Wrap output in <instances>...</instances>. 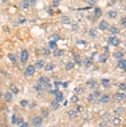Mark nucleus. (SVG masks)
I'll use <instances>...</instances> for the list:
<instances>
[{
	"label": "nucleus",
	"instance_id": "1",
	"mask_svg": "<svg viewBox=\"0 0 126 127\" xmlns=\"http://www.w3.org/2000/svg\"><path fill=\"white\" fill-rule=\"evenodd\" d=\"M100 97H101V93L100 92H94V93H92L88 96V102H91V103H95V102H99V100H100Z\"/></svg>",
	"mask_w": 126,
	"mask_h": 127
},
{
	"label": "nucleus",
	"instance_id": "2",
	"mask_svg": "<svg viewBox=\"0 0 126 127\" xmlns=\"http://www.w3.org/2000/svg\"><path fill=\"white\" fill-rule=\"evenodd\" d=\"M36 67L35 65H28L27 69H25V71H24V75L27 77H31L35 75V72H36Z\"/></svg>",
	"mask_w": 126,
	"mask_h": 127
},
{
	"label": "nucleus",
	"instance_id": "3",
	"mask_svg": "<svg viewBox=\"0 0 126 127\" xmlns=\"http://www.w3.org/2000/svg\"><path fill=\"white\" fill-rule=\"evenodd\" d=\"M43 123H44V119L40 116H36L32 119V124H33V126H36V127H40L43 125Z\"/></svg>",
	"mask_w": 126,
	"mask_h": 127
},
{
	"label": "nucleus",
	"instance_id": "4",
	"mask_svg": "<svg viewBox=\"0 0 126 127\" xmlns=\"http://www.w3.org/2000/svg\"><path fill=\"white\" fill-rule=\"evenodd\" d=\"M29 60V52L27 49H23L22 53H21V63L22 64H25Z\"/></svg>",
	"mask_w": 126,
	"mask_h": 127
},
{
	"label": "nucleus",
	"instance_id": "5",
	"mask_svg": "<svg viewBox=\"0 0 126 127\" xmlns=\"http://www.w3.org/2000/svg\"><path fill=\"white\" fill-rule=\"evenodd\" d=\"M109 44L112 45V46H118L120 44V40H119V38H117L116 36H111L109 38Z\"/></svg>",
	"mask_w": 126,
	"mask_h": 127
},
{
	"label": "nucleus",
	"instance_id": "6",
	"mask_svg": "<svg viewBox=\"0 0 126 127\" xmlns=\"http://www.w3.org/2000/svg\"><path fill=\"white\" fill-rule=\"evenodd\" d=\"M109 24L107 21H104V20H102L101 22L99 23V29L101 30V31H106V30H109Z\"/></svg>",
	"mask_w": 126,
	"mask_h": 127
},
{
	"label": "nucleus",
	"instance_id": "7",
	"mask_svg": "<svg viewBox=\"0 0 126 127\" xmlns=\"http://www.w3.org/2000/svg\"><path fill=\"white\" fill-rule=\"evenodd\" d=\"M114 100L116 102H122L125 100V94L123 93H116L114 95Z\"/></svg>",
	"mask_w": 126,
	"mask_h": 127
},
{
	"label": "nucleus",
	"instance_id": "8",
	"mask_svg": "<svg viewBox=\"0 0 126 127\" xmlns=\"http://www.w3.org/2000/svg\"><path fill=\"white\" fill-rule=\"evenodd\" d=\"M61 23L64 24V25H70V24H72V21L69 16H65L64 15V16L61 17Z\"/></svg>",
	"mask_w": 126,
	"mask_h": 127
},
{
	"label": "nucleus",
	"instance_id": "9",
	"mask_svg": "<svg viewBox=\"0 0 126 127\" xmlns=\"http://www.w3.org/2000/svg\"><path fill=\"white\" fill-rule=\"evenodd\" d=\"M87 86L90 87V88H96L98 87V81L96 80H94V79H90V80H87Z\"/></svg>",
	"mask_w": 126,
	"mask_h": 127
},
{
	"label": "nucleus",
	"instance_id": "10",
	"mask_svg": "<svg viewBox=\"0 0 126 127\" xmlns=\"http://www.w3.org/2000/svg\"><path fill=\"white\" fill-rule=\"evenodd\" d=\"M117 16H118L117 10H114V9H111V10H109V12H108V17H109V18H111V20H115V18H117Z\"/></svg>",
	"mask_w": 126,
	"mask_h": 127
},
{
	"label": "nucleus",
	"instance_id": "11",
	"mask_svg": "<svg viewBox=\"0 0 126 127\" xmlns=\"http://www.w3.org/2000/svg\"><path fill=\"white\" fill-rule=\"evenodd\" d=\"M21 7H22V9H24V10H28V9L31 7V4H30L29 0H24V1H22Z\"/></svg>",
	"mask_w": 126,
	"mask_h": 127
},
{
	"label": "nucleus",
	"instance_id": "12",
	"mask_svg": "<svg viewBox=\"0 0 126 127\" xmlns=\"http://www.w3.org/2000/svg\"><path fill=\"white\" fill-rule=\"evenodd\" d=\"M99 102H101V103H109L110 102V96L109 95H101Z\"/></svg>",
	"mask_w": 126,
	"mask_h": 127
},
{
	"label": "nucleus",
	"instance_id": "13",
	"mask_svg": "<svg viewBox=\"0 0 126 127\" xmlns=\"http://www.w3.org/2000/svg\"><path fill=\"white\" fill-rule=\"evenodd\" d=\"M4 97H5V100L7 102H12L13 101V93L9 91V92H6L5 95H4Z\"/></svg>",
	"mask_w": 126,
	"mask_h": 127
},
{
	"label": "nucleus",
	"instance_id": "14",
	"mask_svg": "<svg viewBox=\"0 0 126 127\" xmlns=\"http://www.w3.org/2000/svg\"><path fill=\"white\" fill-rule=\"evenodd\" d=\"M46 65V63H45V60H38L37 61V63H36V68H38V69H43L44 67Z\"/></svg>",
	"mask_w": 126,
	"mask_h": 127
},
{
	"label": "nucleus",
	"instance_id": "15",
	"mask_svg": "<svg viewBox=\"0 0 126 127\" xmlns=\"http://www.w3.org/2000/svg\"><path fill=\"white\" fill-rule=\"evenodd\" d=\"M39 83H40V84H43L44 86H46V85L49 84V79H48L47 77L43 76V77H40V78H39Z\"/></svg>",
	"mask_w": 126,
	"mask_h": 127
},
{
	"label": "nucleus",
	"instance_id": "16",
	"mask_svg": "<svg viewBox=\"0 0 126 127\" xmlns=\"http://www.w3.org/2000/svg\"><path fill=\"white\" fill-rule=\"evenodd\" d=\"M33 88L36 89L37 92H43L45 87H44V85H43V84H40V83H38V84H36V85H35V87H33Z\"/></svg>",
	"mask_w": 126,
	"mask_h": 127
},
{
	"label": "nucleus",
	"instance_id": "17",
	"mask_svg": "<svg viewBox=\"0 0 126 127\" xmlns=\"http://www.w3.org/2000/svg\"><path fill=\"white\" fill-rule=\"evenodd\" d=\"M63 54H64V52L62 49H54V53H53V55H54L55 57H60V56H62Z\"/></svg>",
	"mask_w": 126,
	"mask_h": 127
},
{
	"label": "nucleus",
	"instance_id": "18",
	"mask_svg": "<svg viewBox=\"0 0 126 127\" xmlns=\"http://www.w3.org/2000/svg\"><path fill=\"white\" fill-rule=\"evenodd\" d=\"M117 67L119 69H123V70H124V69H125V67H126V60H119Z\"/></svg>",
	"mask_w": 126,
	"mask_h": 127
},
{
	"label": "nucleus",
	"instance_id": "19",
	"mask_svg": "<svg viewBox=\"0 0 126 127\" xmlns=\"http://www.w3.org/2000/svg\"><path fill=\"white\" fill-rule=\"evenodd\" d=\"M55 97H56V101L59 102V103H61V102L63 101V99H64V97H63V94L61 93L60 91H59V92H57V94L55 95Z\"/></svg>",
	"mask_w": 126,
	"mask_h": 127
},
{
	"label": "nucleus",
	"instance_id": "20",
	"mask_svg": "<svg viewBox=\"0 0 126 127\" xmlns=\"http://www.w3.org/2000/svg\"><path fill=\"white\" fill-rule=\"evenodd\" d=\"M75 68V62H68L67 63V65H65V70L67 71H70V70H72V69Z\"/></svg>",
	"mask_w": 126,
	"mask_h": 127
},
{
	"label": "nucleus",
	"instance_id": "21",
	"mask_svg": "<svg viewBox=\"0 0 126 127\" xmlns=\"http://www.w3.org/2000/svg\"><path fill=\"white\" fill-rule=\"evenodd\" d=\"M54 69H55V64H54V63H49V64L45 65V70H46V71H48V72H49V71H53Z\"/></svg>",
	"mask_w": 126,
	"mask_h": 127
},
{
	"label": "nucleus",
	"instance_id": "22",
	"mask_svg": "<svg viewBox=\"0 0 126 127\" xmlns=\"http://www.w3.org/2000/svg\"><path fill=\"white\" fill-rule=\"evenodd\" d=\"M56 41H54V40H51V41L48 42V48L49 49H56Z\"/></svg>",
	"mask_w": 126,
	"mask_h": 127
},
{
	"label": "nucleus",
	"instance_id": "23",
	"mask_svg": "<svg viewBox=\"0 0 126 127\" xmlns=\"http://www.w3.org/2000/svg\"><path fill=\"white\" fill-rule=\"evenodd\" d=\"M111 121H112V124H114L115 126H118V125H120V123H122V119L118 118V117H116V118L111 119Z\"/></svg>",
	"mask_w": 126,
	"mask_h": 127
},
{
	"label": "nucleus",
	"instance_id": "24",
	"mask_svg": "<svg viewBox=\"0 0 126 127\" xmlns=\"http://www.w3.org/2000/svg\"><path fill=\"white\" fill-rule=\"evenodd\" d=\"M109 31H110L112 34H118L119 33V30H118L116 26H110V28H109Z\"/></svg>",
	"mask_w": 126,
	"mask_h": 127
},
{
	"label": "nucleus",
	"instance_id": "25",
	"mask_svg": "<svg viewBox=\"0 0 126 127\" xmlns=\"http://www.w3.org/2000/svg\"><path fill=\"white\" fill-rule=\"evenodd\" d=\"M102 85H103V87H106V88H108L110 87V80L109 79H102Z\"/></svg>",
	"mask_w": 126,
	"mask_h": 127
},
{
	"label": "nucleus",
	"instance_id": "26",
	"mask_svg": "<svg viewBox=\"0 0 126 127\" xmlns=\"http://www.w3.org/2000/svg\"><path fill=\"white\" fill-rule=\"evenodd\" d=\"M92 64H93V62H92V60H90V59H86L85 62H84L85 68H90V67H92Z\"/></svg>",
	"mask_w": 126,
	"mask_h": 127
},
{
	"label": "nucleus",
	"instance_id": "27",
	"mask_svg": "<svg viewBox=\"0 0 126 127\" xmlns=\"http://www.w3.org/2000/svg\"><path fill=\"white\" fill-rule=\"evenodd\" d=\"M10 92L13 94H18V92H20V89H18L17 87L15 86V85H12L10 86Z\"/></svg>",
	"mask_w": 126,
	"mask_h": 127
},
{
	"label": "nucleus",
	"instance_id": "28",
	"mask_svg": "<svg viewBox=\"0 0 126 127\" xmlns=\"http://www.w3.org/2000/svg\"><path fill=\"white\" fill-rule=\"evenodd\" d=\"M94 14H95V16L96 17H100L102 15V9L99 8V7H96V8L94 9Z\"/></svg>",
	"mask_w": 126,
	"mask_h": 127
},
{
	"label": "nucleus",
	"instance_id": "29",
	"mask_svg": "<svg viewBox=\"0 0 126 127\" xmlns=\"http://www.w3.org/2000/svg\"><path fill=\"white\" fill-rule=\"evenodd\" d=\"M123 56H124V54H123L122 52H116V53L114 54V57H115V59H118V60H122Z\"/></svg>",
	"mask_w": 126,
	"mask_h": 127
},
{
	"label": "nucleus",
	"instance_id": "30",
	"mask_svg": "<svg viewBox=\"0 0 126 127\" xmlns=\"http://www.w3.org/2000/svg\"><path fill=\"white\" fill-rule=\"evenodd\" d=\"M69 116H70L71 118H76V117L78 116V112H77V110H70L69 111Z\"/></svg>",
	"mask_w": 126,
	"mask_h": 127
},
{
	"label": "nucleus",
	"instance_id": "31",
	"mask_svg": "<svg viewBox=\"0 0 126 127\" xmlns=\"http://www.w3.org/2000/svg\"><path fill=\"white\" fill-rule=\"evenodd\" d=\"M110 118H111V117H110L109 113H103V115H102V120H103V121H109Z\"/></svg>",
	"mask_w": 126,
	"mask_h": 127
},
{
	"label": "nucleus",
	"instance_id": "32",
	"mask_svg": "<svg viewBox=\"0 0 126 127\" xmlns=\"http://www.w3.org/2000/svg\"><path fill=\"white\" fill-rule=\"evenodd\" d=\"M75 62L78 64V65H80V63H81V59H80V56L78 55V54H76L75 55Z\"/></svg>",
	"mask_w": 126,
	"mask_h": 127
},
{
	"label": "nucleus",
	"instance_id": "33",
	"mask_svg": "<svg viewBox=\"0 0 126 127\" xmlns=\"http://www.w3.org/2000/svg\"><path fill=\"white\" fill-rule=\"evenodd\" d=\"M59 104H60V103L55 100V101H52V103H51V107H52L53 109H57V108H59Z\"/></svg>",
	"mask_w": 126,
	"mask_h": 127
},
{
	"label": "nucleus",
	"instance_id": "34",
	"mask_svg": "<svg viewBox=\"0 0 126 127\" xmlns=\"http://www.w3.org/2000/svg\"><path fill=\"white\" fill-rule=\"evenodd\" d=\"M8 59L13 62V63H16V56L14 54H8Z\"/></svg>",
	"mask_w": 126,
	"mask_h": 127
},
{
	"label": "nucleus",
	"instance_id": "35",
	"mask_svg": "<svg viewBox=\"0 0 126 127\" xmlns=\"http://www.w3.org/2000/svg\"><path fill=\"white\" fill-rule=\"evenodd\" d=\"M78 100H79V99H78V96H77V95H72L71 99H70V101H71L72 103H77Z\"/></svg>",
	"mask_w": 126,
	"mask_h": 127
},
{
	"label": "nucleus",
	"instance_id": "36",
	"mask_svg": "<svg viewBox=\"0 0 126 127\" xmlns=\"http://www.w3.org/2000/svg\"><path fill=\"white\" fill-rule=\"evenodd\" d=\"M90 37H92V38H96V31H95L94 29L90 30Z\"/></svg>",
	"mask_w": 126,
	"mask_h": 127
},
{
	"label": "nucleus",
	"instance_id": "37",
	"mask_svg": "<svg viewBox=\"0 0 126 127\" xmlns=\"http://www.w3.org/2000/svg\"><path fill=\"white\" fill-rule=\"evenodd\" d=\"M20 105H21V107H28V105H29V102H28L27 100H22V101L20 102Z\"/></svg>",
	"mask_w": 126,
	"mask_h": 127
},
{
	"label": "nucleus",
	"instance_id": "38",
	"mask_svg": "<svg viewBox=\"0 0 126 127\" xmlns=\"http://www.w3.org/2000/svg\"><path fill=\"white\" fill-rule=\"evenodd\" d=\"M115 112L116 113H122V112H124V108L123 107H118V108L115 109Z\"/></svg>",
	"mask_w": 126,
	"mask_h": 127
},
{
	"label": "nucleus",
	"instance_id": "39",
	"mask_svg": "<svg viewBox=\"0 0 126 127\" xmlns=\"http://www.w3.org/2000/svg\"><path fill=\"white\" fill-rule=\"evenodd\" d=\"M41 115L44 116V117H48V115H49V112L47 109H41Z\"/></svg>",
	"mask_w": 126,
	"mask_h": 127
},
{
	"label": "nucleus",
	"instance_id": "40",
	"mask_svg": "<svg viewBox=\"0 0 126 127\" xmlns=\"http://www.w3.org/2000/svg\"><path fill=\"white\" fill-rule=\"evenodd\" d=\"M61 39V37L59 36V34H53L52 36V40H54V41H57V40H60Z\"/></svg>",
	"mask_w": 126,
	"mask_h": 127
},
{
	"label": "nucleus",
	"instance_id": "41",
	"mask_svg": "<svg viewBox=\"0 0 126 127\" xmlns=\"http://www.w3.org/2000/svg\"><path fill=\"white\" fill-rule=\"evenodd\" d=\"M25 22H27V18H25V17H20V18H18V23H20V24H23V23H25Z\"/></svg>",
	"mask_w": 126,
	"mask_h": 127
},
{
	"label": "nucleus",
	"instance_id": "42",
	"mask_svg": "<svg viewBox=\"0 0 126 127\" xmlns=\"http://www.w3.org/2000/svg\"><path fill=\"white\" fill-rule=\"evenodd\" d=\"M106 61H107V56H106V55H101V56H100V62H101V63H104Z\"/></svg>",
	"mask_w": 126,
	"mask_h": 127
},
{
	"label": "nucleus",
	"instance_id": "43",
	"mask_svg": "<svg viewBox=\"0 0 126 127\" xmlns=\"http://www.w3.org/2000/svg\"><path fill=\"white\" fill-rule=\"evenodd\" d=\"M119 89H122V91H126V84L125 83H122V84L119 85Z\"/></svg>",
	"mask_w": 126,
	"mask_h": 127
},
{
	"label": "nucleus",
	"instance_id": "44",
	"mask_svg": "<svg viewBox=\"0 0 126 127\" xmlns=\"http://www.w3.org/2000/svg\"><path fill=\"white\" fill-rule=\"evenodd\" d=\"M76 93L77 94H83L84 93V89H83L81 87H78V88H76Z\"/></svg>",
	"mask_w": 126,
	"mask_h": 127
},
{
	"label": "nucleus",
	"instance_id": "45",
	"mask_svg": "<svg viewBox=\"0 0 126 127\" xmlns=\"http://www.w3.org/2000/svg\"><path fill=\"white\" fill-rule=\"evenodd\" d=\"M22 123H23V119H22V118H17V119H16V123H15V124L20 126V125H21Z\"/></svg>",
	"mask_w": 126,
	"mask_h": 127
},
{
	"label": "nucleus",
	"instance_id": "46",
	"mask_svg": "<svg viewBox=\"0 0 126 127\" xmlns=\"http://www.w3.org/2000/svg\"><path fill=\"white\" fill-rule=\"evenodd\" d=\"M99 127H108V125H107V121H103V120H102V123H100Z\"/></svg>",
	"mask_w": 126,
	"mask_h": 127
},
{
	"label": "nucleus",
	"instance_id": "47",
	"mask_svg": "<svg viewBox=\"0 0 126 127\" xmlns=\"http://www.w3.org/2000/svg\"><path fill=\"white\" fill-rule=\"evenodd\" d=\"M86 1H87V2H88V4H90L91 6H92V5H95V4H96V1H98V0H86Z\"/></svg>",
	"mask_w": 126,
	"mask_h": 127
},
{
	"label": "nucleus",
	"instance_id": "48",
	"mask_svg": "<svg viewBox=\"0 0 126 127\" xmlns=\"http://www.w3.org/2000/svg\"><path fill=\"white\" fill-rule=\"evenodd\" d=\"M77 44H78V45H84L85 47L87 46V42H86V41H83V40H79V41H77Z\"/></svg>",
	"mask_w": 126,
	"mask_h": 127
},
{
	"label": "nucleus",
	"instance_id": "49",
	"mask_svg": "<svg viewBox=\"0 0 126 127\" xmlns=\"http://www.w3.org/2000/svg\"><path fill=\"white\" fill-rule=\"evenodd\" d=\"M122 25L124 26V28H126V17H123L122 18Z\"/></svg>",
	"mask_w": 126,
	"mask_h": 127
},
{
	"label": "nucleus",
	"instance_id": "50",
	"mask_svg": "<svg viewBox=\"0 0 126 127\" xmlns=\"http://www.w3.org/2000/svg\"><path fill=\"white\" fill-rule=\"evenodd\" d=\"M29 1H30L31 6H35V5H37V1H38V0H29Z\"/></svg>",
	"mask_w": 126,
	"mask_h": 127
},
{
	"label": "nucleus",
	"instance_id": "51",
	"mask_svg": "<svg viewBox=\"0 0 126 127\" xmlns=\"http://www.w3.org/2000/svg\"><path fill=\"white\" fill-rule=\"evenodd\" d=\"M76 110H77V112L79 113V112H83V110H84V108H83V107H77V109H76Z\"/></svg>",
	"mask_w": 126,
	"mask_h": 127
},
{
	"label": "nucleus",
	"instance_id": "52",
	"mask_svg": "<svg viewBox=\"0 0 126 127\" xmlns=\"http://www.w3.org/2000/svg\"><path fill=\"white\" fill-rule=\"evenodd\" d=\"M16 116H15V115H13V117H12V123H13V124H15V123H16Z\"/></svg>",
	"mask_w": 126,
	"mask_h": 127
},
{
	"label": "nucleus",
	"instance_id": "53",
	"mask_svg": "<svg viewBox=\"0 0 126 127\" xmlns=\"http://www.w3.org/2000/svg\"><path fill=\"white\" fill-rule=\"evenodd\" d=\"M44 54H45V55H49V49H48V48H45V49H44Z\"/></svg>",
	"mask_w": 126,
	"mask_h": 127
},
{
	"label": "nucleus",
	"instance_id": "54",
	"mask_svg": "<svg viewBox=\"0 0 126 127\" xmlns=\"http://www.w3.org/2000/svg\"><path fill=\"white\" fill-rule=\"evenodd\" d=\"M20 127H29V126H28L27 123H24V121H23V123H22V124L20 125Z\"/></svg>",
	"mask_w": 126,
	"mask_h": 127
},
{
	"label": "nucleus",
	"instance_id": "55",
	"mask_svg": "<svg viewBox=\"0 0 126 127\" xmlns=\"http://www.w3.org/2000/svg\"><path fill=\"white\" fill-rule=\"evenodd\" d=\"M8 0H1V2H7Z\"/></svg>",
	"mask_w": 126,
	"mask_h": 127
},
{
	"label": "nucleus",
	"instance_id": "56",
	"mask_svg": "<svg viewBox=\"0 0 126 127\" xmlns=\"http://www.w3.org/2000/svg\"><path fill=\"white\" fill-rule=\"evenodd\" d=\"M1 97H2V93L0 92V99H1Z\"/></svg>",
	"mask_w": 126,
	"mask_h": 127
},
{
	"label": "nucleus",
	"instance_id": "57",
	"mask_svg": "<svg viewBox=\"0 0 126 127\" xmlns=\"http://www.w3.org/2000/svg\"><path fill=\"white\" fill-rule=\"evenodd\" d=\"M0 73H2V71H1V70H0Z\"/></svg>",
	"mask_w": 126,
	"mask_h": 127
},
{
	"label": "nucleus",
	"instance_id": "58",
	"mask_svg": "<svg viewBox=\"0 0 126 127\" xmlns=\"http://www.w3.org/2000/svg\"><path fill=\"white\" fill-rule=\"evenodd\" d=\"M124 70H125V71H126V67H125V69H124Z\"/></svg>",
	"mask_w": 126,
	"mask_h": 127
},
{
	"label": "nucleus",
	"instance_id": "59",
	"mask_svg": "<svg viewBox=\"0 0 126 127\" xmlns=\"http://www.w3.org/2000/svg\"><path fill=\"white\" fill-rule=\"evenodd\" d=\"M125 100H126V95H125Z\"/></svg>",
	"mask_w": 126,
	"mask_h": 127
},
{
	"label": "nucleus",
	"instance_id": "60",
	"mask_svg": "<svg viewBox=\"0 0 126 127\" xmlns=\"http://www.w3.org/2000/svg\"><path fill=\"white\" fill-rule=\"evenodd\" d=\"M59 1H61V0H59Z\"/></svg>",
	"mask_w": 126,
	"mask_h": 127
},
{
	"label": "nucleus",
	"instance_id": "61",
	"mask_svg": "<svg viewBox=\"0 0 126 127\" xmlns=\"http://www.w3.org/2000/svg\"><path fill=\"white\" fill-rule=\"evenodd\" d=\"M125 127H126V125H125Z\"/></svg>",
	"mask_w": 126,
	"mask_h": 127
}]
</instances>
